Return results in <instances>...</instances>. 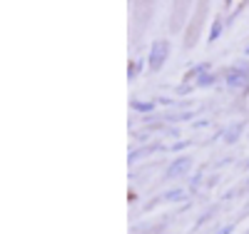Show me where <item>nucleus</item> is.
Here are the masks:
<instances>
[{
    "instance_id": "f257e3e1",
    "label": "nucleus",
    "mask_w": 249,
    "mask_h": 234,
    "mask_svg": "<svg viewBox=\"0 0 249 234\" xmlns=\"http://www.w3.org/2000/svg\"><path fill=\"white\" fill-rule=\"evenodd\" d=\"M227 85H230V90L234 92H244L249 88V72L244 68H234L227 72Z\"/></svg>"
},
{
    "instance_id": "f03ea898",
    "label": "nucleus",
    "mask_w": 249,
    "mask_h": 234,
    "mask_svg": "<svg viewBox=\"0 0 249 234\" xmlns=\"http://www.w3.org/2000/svg\"><path fill=\"white\" fill-rule=\"evenodd\" d=\"M167 53H170V45L164 40H157L155 45H152V50H150V70L152 72H157L162 68V62H164V57H167Z\"/></svg>"
},
{
    "instance_id": "7ed1b4c3",
    "label": "nucleus",
    "mask_w": 249,
    "mask_h": 234,
    "mask_svg": "<svg viewBox=\"0 0 249 234\" xmlns=\"http://www.w3.org/2000/svg\"><path fill=\"white\" fill-rule=\"evenodd\" d=\"M190 164H192V160H190V157H182V160H177L175 164H170V169L164 172V177H167V180H170V177H179V175H182Z\"/></svg>"
},
{
    "instance_id": "20e7f679",
    "label": "nucleus",
    "mask_w": 249,
    "mask_h": 234,
    "mask_svg": "<svg viewBox=\"0 0 249 234\" xmlns=\"http://www.w3.org/2000/svg\"><path fill=\"white\" fill-rule=\"evenodd\" d=\"M132 105H135V108H137L140 112H147V110H152V102H150V105H147V102H132Z\"/></svg>"
},
{
    "instance_id": "39448f33",
    "label": "nucleus",
    "mask_w": 249,
    "mask_h": 234,
    "mask_svg": "<svg viewBox=\"0 0 249 234\" xmlns=\"http://www.w3.org/2000/svg\"><path fill=\"white\" fill-rule=\"evenodd\" d=\"M219 33H222V25H219V23H214V30H212V35H210V40H214V37H219Z\"/></svg>"
},
{
    "instance_id": "423d86ee",
    "label": "nucleus",
    "mask_w": 249,
    "mask_h": 234,
    "mask_svg": "<svg viewBox=\"0 0 249 234\" xmlns=\"http://www.w3.org/2000/svg\"><path fill=\"white\" fill-rule=\"evenodd\" d=\"M210 82H212V75H202L199 77V85H210Z\"/></svg>"
},
{
    "instance_id": "0eeeda50",
    "label": "nucleus",
    "mask_w": 249,
    "mask_h": 234,
    "mask_svg": "<svg viewBox=\"0 0 249 234\" xmlns=\"http://www.w3.org/2000/svg\"><path fill=\"white\" fill-rule=\"evenodd\" d=\"M230 232H232V227H222V229H219L217 234H230Z\"/></svg>"
},
{
    "instance_id": "6e6552de",
    "label": "nucleus",
    "mask_w": 249,
    "mask_h": 234,
    "mask_svg": "<svg viewBox=\"0 0 249 234\" xmlns=\"http://www.w3.org/2000/svg\"><path fill=\"white\" fill-rule=\"evenodd\" d=\"M247 53H249V48H247Z\"/></svg>"
}]
</instances>
